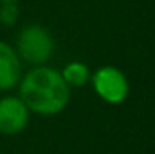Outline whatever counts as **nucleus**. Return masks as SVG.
Masks as SVG:
<instances>
[{
  "label": "nucleus",
  "mask_w": 155,
  "mask_h": 154,
  "mask_svg": "<svg viewBox=\"0 0 155 154\" xmlns=\"http://www.w3.org/2000/svg\"><path fill=\"white\" fill-rule=\"evenodd\" d=\"M18 85L22 102L40 116H54L69 105L71 87L61 73L52 67L33 65L29 73L20 78Z\"/></svg>",
  "instance_id": "nucleus-1"
},
{
  "label": "nucleus",
  "mask_w": 155,
  "mask_h": 154,
  "mask_svg": "<svg viewBox=\"0 0 155 154\" xmlns=\"http://www.w3.org/2000/svg\"><path fill=\"white\" fill-rule=\"evenodd\" d=\"M15 49L22 62L31 65H45L54 53V40L43 26L27 24L18 31Z\"/></svg>",
  "instance_id": "nucleus-2"
},
{
  "label": "nucleus",
  "mask_w": 155,
  "mask_h": 154,
  "mask_svg": "<svg viewBox=\"0 0 155 154\" xmlns=\"http://www.w3.org/2000/svg\"><path fill=\"white\" fill-rule=\"evenodd\" d=\"M90 82L96 94L110 105L123 103L130 94V83L126 75L114 65H103L96 69L90 75Z\"/></svg>",
  "instance_id": "nucleus-3"
},
{
  "label": "nucleus",
  "mask_w": 155,
  "mask_h": 154,
  "mask_svg": "<svg viewBox=\"0 0 155 154\" xmlns=\"http://www.w3.org/2000/svg\"><path fill=\"white\" fill-rule=\"evenodd\" d=\"M29 109L20 96L0 98V134L15 136L20 134L29 123Z\"/></svg>",
  "instance_id": "nucleus-4"
},
{
  "label": "nucleus",
  "mask_w": 155,
  "mask_h": 154,
  "mask_svg": "<svg viewBox=\"0 0 155 154\" xmlns=\"http://www.w3.org/2000/svg\"><path fill=\"white\" fill-rule=\"evenodd\" d=\"M22 78V60L16 49L0 40V91H11Z\"/></svg>",
  "instance_id": "nucleus-5"
},
{
  "label": "nucleus",
  "mask_w": 155,
  "mask_h": 154,
  "mask_svg": "<svg viewBox=\"0 0 155 154\" xmlns=\"http://www.w3.org/2000/svg\"><path fill=\"white\" fill-rule=\"evenodd\" d=\"M60 73L69 87H83L90 82V69L83 62H69Z\"/></svg>",
  "instance_id": "nucleus-6"
},
{
  "label": "nucleus",
  "mask_w": 155,
  "mask_h": 154,
  "mask_svg": "<svg viewBox=\"0 0 155 154\" xmlns=\"http://www.w3.org/2000/svg\"><path fill=\"white\" fill-rule=\"evenodd\" d=\"M20 18V9L18 2H2L0 4V24L2 26H15Z\"/></svg>",
  "instance_id": "nucleus-7"
},
{
  "label": "nucleus",
  "mask_w": 155,
  "mask_h": 154,
  "mask_svg": "<svg viewBox=\"0 0 155 154\" xmlns=\"http://www.w3.org/2000/svg\"><path fill=\"white\" fill-rule=\"evenodd\" d=\"M2 2H20V0H0V4Z\"/></svg>",
  "instance_id": "nucleus-8"
}]
</instances>
